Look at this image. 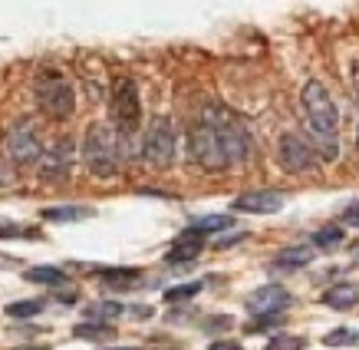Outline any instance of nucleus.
<instances>
[{"label": "nucleus", "mask_w": 359, "mask_h": 350, "mask_svg": "<svg viewBox=\"0 0 359 350\" xmlns=\"http://www.w3.org/2000/svg\"><path fill=\"white\" fill-rule=\"evenodd\" d=\"M13 179H17L13 162L7 159V155H0V186H13Z\"/></svg>", "instance_id": "nucleus-27"}, {"label": "nucleus", "mask_w": 359, "mask_h": 350, "mask_svg": "<svg viewBox=\"0 0 359 350\" xmlns=\"http://www.w3.org/2000/svg\"><path fill=\"white\" fill-rule=\"evenodd\" d=\"M313 261V248H304V245H294V248H283L273 258V268H283V271H300Z\"/></svg>", "instance_id": "nucleus-15"}, {"label": "nucleus", "mask_w": 359, "mask_h": 350, "mask_svg": "<svg viewBox=\"0 0 359 350\" xmlns=\"http://www.w3.org/2000/svg\"><path fill=\"white\" fill-rule=\"evenodd\" d=\"M277 159L280 165L287 169L290 175H310L316 172V162H320V155L310 143H306L304 136H297V132H287L277 145Z\"/></svg>", "instance_id": "nucleus-10"}, {"label": "nucleus", "mask_w": 359, "mask_h": 350, "mask_svg": "<svg viewBox=\"0 0 359 350\" xmlns=\"http://www.w3.org/2000/svg\"><path fill=\"white\" fill-rule=\"evenodd\" d=\"M228 328H234V318H208V324H205V330H228Z\"/></svg>", "instance_id": "nucleus-28"}, {"label": "nucleus", "mask_w": 359, "mask_h": 350, "mask_svg": "<svg viewBox=\"0 0 359 350\" xmlns=\"http://www.w3.org/2000/svg\"><path fill=\"white\" fill-rule=\"evenodd\" d=\"M290 291L280 285H264L257 287L254 294L248 297V311L254 314V318H261V314H283L287 307H290Z\"/></svg>", "instance_id": "nucleus-11"}, {"label": "nucleus", "mask_w": 359, "mask_h": 350, "mask_svg": "<svg viewBox=\"0 0 359 350\" xmlns=\"http://www.w3.org/2000/svg\"><path fill=\"white\" fill-rule=\"evenodd\" d=\"M306 340L297 337V334H277V337L267 344V350H304Z\"/></svg>", "instance_id": "nucleus-26"}, {"label": "nucleus", "mask_w": 359, "mask_h": 350, "mask_svg": "<svg viewBox=\"0 0 359 350\" xmlns=\"http://www.w3.org/2000/svg\"><path fill=\"white\" fill-rule=\"evenodd\" d=\"M142 159L152 169H168L175 162V126L168 116H155L142 139Z\"/></svg>", "instance_id": "nucleus-7"}, {"label": "nucleus", "mask_w": 359, "mask_h": 350, "mask_svg": "<svg viewBox=\"0 0 359 350\" xmlns=\"http://www.w3.org/2000/svg\"><path fill=\"white\" fill-rule=\"evenodd\" d=\"M323 304L333 307V311H349V307L359 304V285H353V281H343V285H333L323 294Z\"/></svg>", "instance_id": "nucleus-14"}, {"label": "nucleus", "mask_w": 359, "mask_h": 350, "mask_svg": "<svg viewBox=\"0 0 359 350\" xmlns=\"http://www.w3.org/2000/svg\"><path fill=\"white\" fill-rule=\"evenodd\" d=\"M323 344H327V347H346V344H359V330L337 328V330H330L327 337H323Z\"/></svg>", "instance_id": "nucleus-23"}, {"label": "nucleus", "mask_w": 359, "mask_h": 350, "mask_svg": "<svg viewBox=\"0 0 359 350\" xmlns=\"http://www.w3.org/2000/svg\"><path fill=\"white\" fill-rule=\"evenodd\" d=\"M201 248H205V238L195 235V231H185V235L172 245V252L165 254V261L168 264H188V261H195L198 254H201Z\"/></svg>", "instance_id": "nucleus-13"}, {"label": "nucleus", "mask_w": 359, "mask_h": 350, "mask_svg": "<svg viewBox=\"0 0 359 350\" xmlns=\"http://www.w3.org/2000/svg\"><path fill=\"white\" fill-rule=\"evenodd\" d=\"M27 281H33V285H50V287H60L66 285V274L60 271V268H50V264H40V268H30V271L23 274Z\"/></svg>", "instance_id": "nucleus-19"}, {"label": "nucleus", "mask_w": 359, "mask_h": 350, "mask_svg": "<svg viewBox=\"0 0 359 350\" xmlns=\"http://www.w3.org/2000/svg\"><path fill=\"white\" fill-rule=\"evenodd\" d=\"M201 119L218 132V139H221V145H224V153H228L231 165L248 162L250 153H254V145H250V132L244 129V122H241L234 112L224 110V106H218V103H211V106H205Z\"/></svg>", "instance_id": "nucleus-3"}, {"label": "nucleus", "mask_w": 359, "mask_h": 350, "mask_svg": "<svg viewBox=\"0 0 359 350\" xmlns=\"http://www.w3.org/2000/svg\"><path fill=\"white\" fill-rule=\"evenodd\" d=\"M43 311V301L36 297V301H17V304H7V314L11 318H33V314H40Z\"/></svg>", "instance_id": "nucleus-25"}, {"label": "nucleus", "mask_w": 359, "mask_h": 350, "mask_svg": "<svg viewBox=\"0 0 359 350\" xmlns=\"http://www.w3.org/2000/svg\"><path fill=\"white\" fill-rule=\"evenodd\" d=\"M46 221H79V219H89L93 208H83V205H56V208H43L40 212Z\"/></svg>", "instance_id": "nucleus-17"}, {"label": "nucleus", "mask_w": 359, "mask_h": 350, "mask_svg": "<svg viewBox=\"0 0 359 350\" xmlns=\"http://www.w3.org/2000/svg\"><path fill=\"white\" fill-rule=\"evenodd\" d=\"M4 145H7V159H11L13 165H36L40 153H43L40 129H36V122H33L30 116H23V119L13 122L11 129H7Z\"/></svg>", "instance_id": "nucleus-8"}, {"label": "nucleus", "mask_w": 359, "mask_h": 350, "mask_svg": "<svg viewBox=\"0 0 359 350\" xmlns=\"http://www.w3.org/2000/svg\"><path fill=\"white\" fill-rule=\"evenodd\" d=\"M304 112H306V126H310V145L316 149L320 159H337L339 155V110L330 89L320 79H310L304 86Z\"/></svg>", "instance_id": "nucleus-1"}, {"label": "nucleus", "mask_w": 359, "mask_h": 350, "mask_svg": "<svg viewBox=\"0 0 359 350\" xmlns=\"http://www.w3.org/2000/svg\"><path fill=\"white\" fill-rule=\"evenodd\" d=\"M343 221H346V225H353V228H359V202H353V205L343 212Z\"/></svg>", "instance_id": "nucleus-29"}, {"label": "nucleus", "mask_w": 359, "mask_h": 350, "mask_svg": "<svg viewBox=\"0 0 359 350\" xmlns=\"http://www.w3.org/2000/svg\"><path fill=\"white\" fill-rule=\"evenodd\" d=\"M99 278H102V285L112 287V291H129V287H135L142 281V274L135 271V268H106Z\"/></svg>", "instance_id": "nucleus-16"}, {"label": "nucleus", "mask_w": 359, "mask_h": 350, "mask_svg": "<svg viewBox=\"0 0 359 350\" xmlns=\"http://www.w3.org/2000/svg\"><path fill=\"white\" fill-rule=\"evenodd\" d=\"M73 159H76V145H73V139H56L50 149H43L40 153V159H36V172H40V179L43 182H66L69 179V172H73Z\"/></svg>", "instance_id": "nucleus-9"}, {"label": "nucleus", "mask_w": 359, "mask_h": 350, "mask_svg": "<svg viewBox=\"0 0 359 350\" xmlns=\"http://www.w3.org/2000/svg\"><path fill=\"white\" fill-rule=\"evenodd\" d=\"M188 155H191V162L208 169V172H221V169H231L228 162V153H224V145H221L218 132L211 129L205 119L195 122L191 132H188Z\"/></svg>", "instance_id": "nucleus-6"}, {"label": "nucleus", "mask_w": 359, "mask_h": 350, "mask_svg": "<svg viewBox=\"0 0 359 350\" xmlns=\"http://www.w3.org/2000/svg\"><path fill=\"white\" fill-rule=\"evenodd\" d=\"M353 86H356V96H359V63L353 66Z\"/></svg>", "instance_id": "nucleus-31"}, {"label": "nucleus", "mask_w": 359, "mask_h": 350, "mask_svg": "<svg viewBox=\"0 0 359 350\" xmlns=\"http://www.w3.org/2000/svg\"><path fill=\"white\" fill-rule=\"evenodd\" d=\"M313 245L316 248H337V245H343V228L339 225H327V228L313 231Z\"/></svg>", "instance_id": "nucleus-21"}, {"label": "nucleus", "mask_w": 359, "mask_h": 350, "mask_svg": "<svg viewBox=\"0 0 359 350\" xmlns=\"http://www.w3.org/2000/svg\"><path fill=\"white\" fill-rule=\"evenodd\" d=\"M126 314V307L119 304V301H96V304L86 307V318L89 320H102V324H109V320L122 318Z\"/></svg>", "instance_id": "nucleus-18"}, {"label": "nucleus", "mask_w": 359, "mask_h": 350, "mask_svg": "<svg viewBox=\"0 0 359 350\" xmlns=\"http://www.w3.org/2000/svg\"><path fill=\"white\" fill-rule=\"evenodd\" d=\"M224 228H231V215H205V219H198L188 231H195V235L205 238L211 231H224Z\"/></svg>", "instance_id": "nucleus-20"}, {"label": "nucleus", "mask_w": 359, "mask_h": 350, "mask_svg": "<svg viewBox=\"0 0 359 350\" xmlns=\"http://www.w3.org/2000/svg\"><path fill=\"white\" fill-rule=\"evenodd\" d=\"M356 149H359V132H356Z\"/></svg>", "instance_id": "nucleus-35"}, {"label": "nucleus", "mask_w": 359, "mask_h": 350, "mask_svg": "<svg viewBox=\"0 0 359 350\" xmlns=\"http://www.w3.org/2000/svg\"><path fill=\"white\" fill-rule=\"evenodd\" d=\"M116 350H139V347H116Z\"/></svg>", "instance_id": "nucleus-34"}, {"label": "nucleus", "mask_w": 359, "mask_h": 350, "mask_svg": "<svg viewBox=\"0 0 359 350\" xmlns=\"http://www.w3.org/2000/svg\"><path fill=\"white\" fill-rule=\"evenodd\" d=\"M353 254H356V261H359V241H356V248H353Z\"/></svg>", "instance_id": "nucleus-33"}, {"label": "nucleus", "mask_w": 359, "mask_h": 350, "mask_svg": "<svg viewBox=\"0 0 359 350\" xmlns=\"http://www.w3.org/2000/svg\"><path fill=\"white\" fill-rule=\"evenodd\" d=\"M198 291H201V281H191V285L168 287V291H165V301H168V304H178V301H188V297H195Z\"/></svg>", "instance_id": "nucleus-24"}, {"label": "nucleus", "mask_w": 359, "mask_h": 350, "mask_svg": "<svg viewBox=\"0 0 359 350\" xmlns=\"http://www.w3.org/2000/svg\"><path fill=\"white\" fill-rule=\"evenodd\" d=\"M211 350H241V344H238V340H215V344H211Z\"/></svg>", "instance_id": "nucleus-30"}, {"label": "nucleus", "mask_w": 359, "mask_h": 350, "mask_svg": "<svg viewBox=\"0 0 359 350\" xmlns=\"http://www.w3.org/2000/svg\"><path fill=\"white\" fill-rule=\"evenodd\" d=\"M73 334H76V337H86V340H106V337H112V328L102 324V320H93V324H79Z\"/></svg>", "instance_id": "nucleus-22"}, {"label": "nucleus", "mask_w": 359, "mask_h": 350, "mask_svg": "<svg viewBox=\"0 0 359 350\" xmlns=\"http://www.w3.org/2000/svg\"><path fill=\"white\" fill-rule=\"evenodd\" d=\"M283 208V195L271 188H257V192H244L234 198V212H250V215H271Z\"/></svg>", "instance_id": "nucleus-12"}, {"label": "nucleus", "mask_w": 359, "mask_h": 350, "mask_svg": "<svg viewBox=\"0 0 359 350\" xmlns=\"http://www.w3.org/2000/svg\"><path fill=\"white\" fill-rule=\"evenodd\" d=\"M36 106L50 116V119H69L73 110H76V93L69 86V79L63 73H56V70H43L40 77H36Z\"/></svg>", "instance_id": "nucleus-5"}, {"label": "nucleus", "mask_w": 359, "mask_h": 350, "mask_svg": "<svg viewBox=\"0 0 359 350\" xmlns=\"http://www.w3.org/2000/svg\"><path fill=\"white\" fill-rule=\"evenodd\" d=\"M109 112H112L116 136H119V153L126 155V149H129V139L135 136V129H139V119H142V103H139V86H135V79L119 77L116 83H112Z\"/></svg>", "instance_id": "nucleus-4"}, {"label": "nucleus", "mask_w": 359, "mask_h": 350, "mask_svg": "<svg viewBox=\"0 0 359 350\" xmlns=\"http://www.w3.org/2000/svg\"><path fill=\"white\" fill-rule=\"evenodd\" d=\"M17 350H46V347H17Z\"/></svg>", "instance_id": "nucleus-32"}, {"label": "nucleus", "mask_w": 359, "mask_h": 350, "mask_svg": "<svg viewBox=\"0 0 359 350\" xmlns=\"http://www.w3.org/2000/svg\"><path fill=\"white\" fill-rule=\"evenodd\" d=\"M122 153H119V136L109 129L106 122H93L83 136V165L96 179H112L119 172Z\"/></svg>", "instance_id": "nucleus-2"}]
</instances>
